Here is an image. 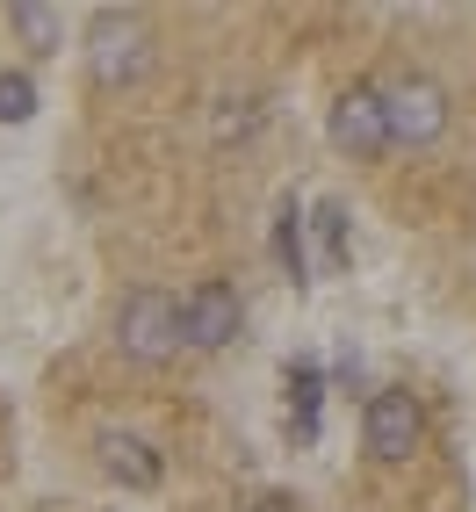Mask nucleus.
I'll return each mask as SVG.
<instances>
[{
  "instance_id": "f03ea898",
  "label": "nucleus",
  "mask_w": 476,
  "mask_h": 512,
  "mask_svg": "<svg viewBox=\"0 0 476 512\" xmlns=\"http://www.w3.org/2000/svg\"><path fill=\"white\" fill-rule=\"evenodd\" d=\"M145 65H152V29L138 8H101L87 22V73L94 87H130V80H145Z\"/></svg>"
},
{
  "instance_id": "7ed1b4c3",
  "label": "nucleus",
  "mask_w": 476,
  "mask_h": 512,
  "mask_svg": "<svg viewBox=\"0 0 476 512\" xmlns=\"http://www.w3.org/2000/svg\"><path fill=\"white\" fill-rule=\"evenodd\" d=\"M332 145L347 152V159H383L390 152V101L383 87H347L332 101Z\"/></svg>"
},
{
  "instance_id": "9b49d317",
  "label": "nucleus",
  "mask_w": 476,
  "mask_h": 512,
  "mask_svg": "<svg viewBox=\"0 0 476 512\" xmlns=\"http://www.w3.org/2000/svg\"><path fill=\"white\" fill-rule=\"evenodd\" d=\"M275 246H282V267H289V275L303 282V275H311V260H303V210H296V202H282V224H275Z\"/></svg>"
},
{
  "instance_id": "1a4fd4ad",
  "label": "nucleus",
  "mask_w": 476,
  "mask_h": 512,
  "mask_svg": "<svg viewBox=\"0 0 476 512\" xmlns=\"http://www.w3.org/2000/svg\"><path fill=\"white\" fill-rule=\"evenodd\" d=\"M311 231H318L325 267H347V210H339V202H318V210H311Z\"/></svg>"
},
{
  "instance_id": "423d86ee",
  "label": "nucleus",
  "mask_w": 476,
  "mask_h": 512,
  "mask_svg": "<svg viewBox=\"0 0 476 512\" xmlns=\"http://www.w3.org/2000/svg\"><path fill=\"white\" fill-rule=\"evenodd\" d=\"M231 339H238V289L231 282L188 289V347L195 354H224Z\"/></svg>"
},
{
  "instance_id": "6e6552de",
  "label": "nucleus",
  "mask_w": 476,
  "mask_h": 512,
  "mask_svg": "<svg viewBox=\"0 0 476 512\" xmlns=\"http://www.w3.org/2000/svg\"><path fill=\"white\" fill-rule=\"evenodd\" d=\"M8 22H15V37H22L29 51H58V37H65V15H58V8H37V0H15Z\"/></svg>"
},
{
  "instance_id": "39448f33",
  "label": "nucleus",
  "mask_w": 476,
  "mask_h": 512,
  "mask_svg": "<svg viewBox=\"0 0 476 512\" xmlns=\"http://www.w3.org/2000/svg\"><path fill=\"white\" fill-rule=\"evenodd\" d=\"M426 440V412L412 390H376L368 397V455L376 462H412Z\"/></svg>"
},
{
  "instance_id": "ddd939ff",
  "label": "nucleus",
  "mask_w": 476,
  "mask_h": 512,
  "mask_svg": "<svg viewBox=\"0 0 476 512\" xmlns=\"http://www.w3.org/2000/svg\"><path fill=\"white\" fill-rule=\"evenodd\" d=\"M246 512H296L289 498H260V505H246Z\"/></svg>"
},
{
  "instance_id": "f8f14e48",
  "label": "nucleus",
  "mask_w": 476,
  "mask_h": 512,
  "mask_svg": "<svg viewBox=\"0 0 476 512\" xmlns=\"http://www.w3.org/2000/svg\"><path fill=\"white\" fill-rule=\"evenodd\" d=\"M29 116H37V80L0 73V123H29Z\"/></svg>"
},
{
  "instance_id": "0eeeda50",
  "label": "nucleus",
  "mask_w": 476,
  "mask_h": 512,
  "mask_svg": "<svg viewBox=\"0 0 476 512\" xmlns=\"http://www.w3.org/2000/svg\"><path fill=\"white\" fill-rule=\"evenodd\" d=\"M94 448H101V469H109L123 491H152V484H159V455H152V440L109 426V433L94 440Z\"/></svg>"
},
{
  "instance_id": "20e7f679",
  "label": "nucleus",
  "mask_w": 476,
  "mask_h": 512,
  "mask_svg": "<svg viewBox=\"0 0 476 512\" xmlns=\"http://www.w3.org/2000/svg\"><path fill=\"white\" fill-rule=\"evenodd\" d=\"M390 101V145H433L448 130V87L426 73H404L397 87H383Z\"/></svg>"
},
{
  "instance_id": "f257e3e1",
  "label": "nucleus",
  "mask_w": 476,
  "mask_h": 512,
  "mask_svg": "<svg viewBox=\"0 0 476 512\" xmlns=\"http://www.w3.org/2000/svg\"><path fill=\"white\" fill-rule=\"evenodd\" d=\"M181 339H188V303H174L166 289L123 296V311H116V347H123V361L159 368V361L181 354Z\"/></svg>"
},
{
  "instance_id": "9d476101",
  "label": "nucleus",
  "mask_w": 476,
  "mask_h": 512,
  "mask_svg": "<svg viewBox=\"0 0 476 512\" xmlns=\"http://www.w3.org/2000/svg\"><path fill=\"white\" fill-rule=\"evenodd\" d=\"M289 390H296L289 419H296L303 440H311V433H318V368H311V361H296V368H289Z\"/></svg>"
}]
</instances>
